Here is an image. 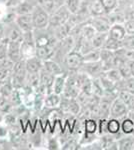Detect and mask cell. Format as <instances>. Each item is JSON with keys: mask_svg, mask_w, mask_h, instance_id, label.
I'll use <instances>...</instances> for the list:
<instances>
[{"mask_svg": "<svg viewBox=\"0 0 134 150\" xmlns=\"http://www.w3.org/2000/svg\"><path fill=\"white\" fill-rule=\"evenodd\" d=\"M107 121H108V119H107V118H99L98 132H99V134H100V135L108 134V131H107Z\"/></svg>", "mask_w": 134, "mask_h": 150, "instance_id": "40", "label": "cell"}, {"mask_svg": "<svg viewBox=\"0 0 134 150\" xmlns=\"http://www.w3.org/2000/svg\"><path fill=\"white\" fill-rule=\"evenodd\" d=\"M25 67L27 73H38L43 68V61L38 57L33 56L25 60Z\"/></svg>", "mask_w": 134, "mask_h": 150, "instance_id": "13", "label": "cell"}, {"mask_svg": "<svg viewBox=\"0 0 134 150\" xmlns=\"http://www.w3.org/2000/svg\"><path fill=\"white\" fill-rule=\"evenodd\" d=\"M61 97V95L54 92L48 93L44 99V107H46L47 109H59Z\"/></svg>", "mask_w": 134, "mask_h": 150, "instance_id": "14", "label": "cell"}, {"mask_svg": "<svg viewBox=\"0 0 134 150\" xmlns=\"http://www.w3.org/2000/svg\"><path fill=\"white\" fill-rule=\"evenodd\" d=\"M124 26H125L127 34H134V20L127 21Z\"/></svg>", "mask_w": 134, "mask_h": 150, "instance_id": "43", "label": "cell"}, {"mask_svg": "<svg viewBox=\"0 0 134 150\" xmlns=\"http://www.w3.org/2000/svg\"><path fill=\"white\" fill-rule=\"evenodd\" d=\"M132 149H134V144H133V148Z\"/></svg>", "mask_w": 134, "mask_h": 150, "instance_id": "51", "label": "cell"}, {"mask_svg": "<svg viewBox=\"0 0 134 150\" xmlns=\"http://www.w3.org/2000/svg\"><path fill=\"white\" fill-rule=\"evenodd\" d=\"M102 74L105 75L108 79H110L111 81H113L114 83H119V82H121V80H123L122 76H121L120 72H119V70L117 67H113V68H110L108 70H105V71L102 72Z\"/></svg>", "mask_w": 134, "mask_h": 150, "instance_id": "24", "label": "cell"}, {"mask_svg": "<svg viewBox=\"0 0 134 150\" xmlns=\"http://www.w3.org/2000/svg\"><path fill=\"white\" fill-rule=\"evenodd\" d=\"M89 13L92 17H98V16H104L107 11L100 0H92L91 3L89 4Z\"/></svg>", "mask_w": 134, "mask_h": 150, "instance_id": "17", "label": "cell"}, {"mask_svg": "<svg viewBox=\"0 0 134 150\" xmlns=\"http://www.w3.org/2000/svg\"><path fill=\"white\" fill-rule=\"evenodd\" d=\"M12 71L13 69L4 68V67H0V85L5 83L6 81L10 80Z\"/></svg>", "mask_w": 134, "mask_h": 150, "instance_id": "36", "label": "cell"}, {"mask_svg": "<svg viewBox=\"0 0 134 150\" xmlns=\"http://www.w3.org/2000/svg\"><path fill=\"white\" fill-rule=\"evenodd\" d=\"M64 3L65 0H38V5L49 14H52L59 9L62 5H64Z\"/></svg>", "mask_w": 134, "mask_h": 150, "instance_id": "11", "label": "cell"}, {"mask_svg": "<svg viewBox=\"0 0 134 150\" xmlns=\"http://www.w3.org/2000/svg\"><path fill=\"white\" fill-rule=\"evenodd\" d=\"M56 48L57 47H53V46L37 47L36 48V57H38L42 61L52 59L55 56Z\"/></svg>", "mask_w": 134, "mask_h": 150, "instance_id": "15", "label": "cell"}, {"mask_svg": "<svg viewBox=\"0 0 134 150\" xmlns=\"http://www.w3.org/2000/svg\"><path fill=\"white\" fill-rule=\"evenodd\" d=\"M7 0H0V3H6Z\"/></svg>", "mask_w": 134, "mask_h": 150, "instance_id": "49", "label": "cell"}, {"mask_svg": "<svg viewBox=\"0 0 134 150\" xmlns=\"http://www.w3.org/2000/svg\"><path fill=\"white\" fill-rule=\"evenodd\" d=\"M79 143L77 141L76 138H69L68 140H66V142H64L62 145V149H78L79 148Z\"/></svg>", "mask_w": 134, "mask_h": 150, "instance_id": "38", "label": "cell"}, {"mask_svg": "<svg viewBox=\"0 0 134 150\" xmlns=\"http://www.w3.org/2000/svg\"><path fill=\"white\" fill-rule=\"evenodd\" d=\"M1 98H2V95H1V93H0V100H1Z\"/></svg>", "mask_w": 134, "mask_h": 150, "instance_id": "50", "label": "cell"}, {"mask_svg": "<svg viewBox=\"0 0 134 150\" xmlns=\"http://www.w3.org/2000/svg\"><path fill=\"white\" fill-rule=\"evenodd\" d=\"M120 130H121V124L118 121L117 118L112 117L110 119H108V121H107V131H108V134L115 135L120 132Z\"/></svg>", "mask_w": 134, "mask_h": 150, "instance_id": "26", "label": "cell"}, {"mask_svg": "<svg viewBox=\"0 0 134 150\" xmlns=\"http://www.w3.org/2000/svg\"><path fill=\"white\" fill-rule=\"evenodd\" d=\"M126 35H127V32H126L125 26L121 25L119 23H115L113 25H111V27L108 31L109 37L119 41H122L125 38Z\"/></svg>", "mask_w": 134, "mask_h": 150, "instance_id": "12", "label": "cell"}, {"mask_svg": "<svg viewBox=\"0 0 134 150\" xmlns=\"http://www.w3.org/2000/svg\"><path fill=\"white\" fill-rule=\"evenodd\" d=\"M82 3H83L82 0H65L64 5L67 7V9L72 15H76L81 9Z\"/></svg>", "mask_w": 134, "mask_h": 150, "instance_id": "25", "label": "cell"}, {"mask_svg": "<svg viewBox=\"0 0 134 150\" xmlns=\"http://www.w3.org/2000/svg\"><path fill=\"white\" fill-rule=\"evenodd\" d=\"M84 62H95L100 60V49H92L83 55Z\"/></svg>", "mask_w": 134, "mask_h": 150, "instance_id": "31", "label": "cell"}, {"mask_svg": "<svg viewBox=\"0 0 134 150\" xmlns=\"http://www.w3.org/2000/svg\"><path fill=\"white\" fill-rule=\"evenodd\" d=\"M60 146L59 145V142H58V140L55 138H50L49 141H48V148L49 149H58Z\"/></svg>", "mask_w": 134, "mask_h": 150, "instance_id": "44", "label": "cell"}, {"mask_svg": "<svg viewBox=\"0 0 134 150\" xmlns=\"http://www.w3.org/2000/svg\"><path fill=\"white\" fill-rule=\"evenodd\" d=\"M32 22L34 29H45L49 26V18L50 14L46 12L41 6L35 5L32 13Z\"/></svg>", "mask_w": 134, "mask_h": 150, "instance_id": "2", "label": "cell"}, {"mask_svg": "<svg viewBox=\"0 0 134 150\" xmlns=\"http://www.w3.org/2000/svg\"><path fill=\"white\" fill-rule=\"evenodd\" d=\"M72 14L70 13V11L67 9V7L65 5H62L59 9H57L55 12H53L52 14H50L49 18V28H56L58 26L62 25L65 22H67L69 20V18L71 17Z\"/></svg>", "mask_w": 134, "mask_h": 150, "instance_id": "5", "label": "cell"}, {"mask_svg": "<svg viewBox=\"0 0 134 150\" xmlns=\"http://www.w3.org/2000/svg\"><path fill=\"white\" fill-rule=\"evenodd\" d=\"M121 130L124 134H131L134 131V122L130 118H126L121 123Z\"/></svg>", "mask_w": 134, "mask_h": 150, "instance_id": "33", "label": "cell"}, {"mask_svg": "<svg viewBox=\"0 0 134 150\" xmlns=\"http://www.w3.org/2000/svg\"><path fill=\"white\" fill-rule=\"evenodd\" d=\"M66 77H67V73H63L61 75L55 76L54 82H53L52 92L59 94V95H62L63 91H64V88H65V85H66Z\"/></svg>", "mask_w": 134, "mask_h": 150, "instance_id": "18", "label": "cell"}, {"mask_svg": "<svg viewBox=\"0 0 134 150\" xmlns=\"http://www.w3.org/2000/svg\"><path fill=\"white\" fill-rule=\"evenodd\" d=\"M124 82L122 83V90L128 91L134 94V77H129L127 79H123Z\"/></svg>", "mask_w": 134, "mask_h": 150, "instance_id": "37", "label": "cell"}, {"mask_svg": "<svg viewBox=\"0 0 134 150\" xmlns=\"http://www.w3.org/2000/svg\"><path fill=\"white\" fill-rule=\"evenodd\" d=\"M128 111V107L120 98H114L112 101L111 108H110V116L113 118H119L125 115Z\"/></svg>", "mask_w": 134, "mask_h": 150, "instance_id": "8", "label": "cell"}, {"mask_svg": "<svg viewBox=\"0 0 134 150\" xmlns=\"http://www.w3.org/2000/svg\"><path fill=\"white\" fill-rule=\"evenodd\" d=\"M25 85L36 91V89L38 88V86L40 85V73H27L25 79Z\"/></svg>", "mask_w": 134, "mask_h": 150, "instance_id": "23", "label": "cell"}, {"mask_svg": "<svg viewBox=\"0 0 134 150\" xmlns=\"http://www.w3.org/2000/svg\"><path fill=\"white\" fill-rule=\"evenodd\" d=\"M80 70L87 73L91 78H98L102 74V72L104 71L103 65H102L100 60L95 62H84Z\"/></svg>", "mask_w": 134, "mask_h": 150, "instance_id": "6", "label": "cell"}, {"mask_svg": "<svg viewBox=\"0 0 134 150\" xmlns=\"http://www.w3.org/2000/svg\"><path fill=\"white\" fill-rule=\"evenodd\" d=\"M100 1L102 2V4H103L107 13H108L109 11H111L112 9L115 8L116 4H117V0H100Z\"/></svg>", "mask_w": 134, "mask_h": 150, "instance_id": "41", "label": "cell"}, {"mask_svg": "<svg viewBox=\"0 0 134 150\" xmlns=\"http://www.w3.org/2000/svg\"><path fill=\"white\" fill-rule=\"evenodd\" d=\"M22 1L23 0H7L5 5H6V7H8V8H13V7L18 5V4L21 3Z\"/></svg>", "mask_w": 134, "mask_h": 150, "instance_id": "45", "label": "cell"}, {"mask_svg": "<svg viewBox=\"0 0 134 150\" xmlns=\"http://www.w3.org/2000/svg\"><path fill=\"white\" fill-rule=\"evenodd\" d=\"M21 54H22L23 60L36 56V46L35 41H34L33 31L23 33V39L22 43H21Z\"/></svg>", "mask_w": 134, "mask_h": 150, "instance_id": "4", "label": "cell"}, {"mask_svg": "<svg viewBox=\"0 0 134 150\" xmlns=\"http://www.w3.org/2000/svg\"><path fill=\"white\" fill-rule=\"evenodd\" d=\"M27 75V70L25 67V60H20L14 64L10 81L14 88L18 89L25 85V79Z\"/></svg>", "mask_w": 134, "mask_h": 150, "instance_id": "1", "label": "cell"}, {"mask_svg": "<svg viewBox=\"0 0 134 150\" xmlns=\"http://www.w3.org/2000/svg\"><path fill=\"white\" fill-rule=\"evenodd\" d=\"M14 87L12 85L11 81L8 80L6 81L5 83L1 84L0 85V93H1L2 97H6V98H9L10 97V95L12 94V92L14 91Z\"/></svg>", "mask_w": 134, "mask_h": 150, "instance_id": "32", "label": "cell"}, {"mask_svg": "<svg viewBox=\"0 0 134 150\" xmlns=\"http://www.w3.org/2000/svg\"><path fill=\"white\" fill-rule=\"evenodd\" d=\"M92 94L100 98L105 94V91H104L103 87L101 85L99 78H92Z\"/></svg>", "mask_w": 134, "mask_h": 150, "instance_id": "30", "label": "cell"}, {"mask_svg": "<svg viewBox=\"0 0 134 150\" xmlns=\"http://www.w3.org/2000/svg\"><path fill=\"white\" fill-rule=\"evenodd\" d=\"M27 1H29L30 3L34 4V5H37V4H38V0H27Z\"/></svg>", "mask_w": 134, "mask_h": 150, "instance_id": "48", "label": "cell"}, {"mask_svg": "<svg viewBox=\"0 0 134 150\" xmlns=\"http://www.w3.org/2000/svg\"><path fill=\"white\" fill-rule=\"evenodd\" d=\"M15 24L20 28V30L23 33L32 32L34 30L31 14H20V15H17L15 18Z\"/></svg>", "mask_w": 134, "mask_h": 150, "instance_id": "7", "label": "cell"}, {"mask_svg": "<svg viewBox=\"0 0 134 150\" xmlns=\"http://www.w3.org/2000/svg\"><path fill=\"white\" fill-rule=\"evenodd\" d=\"M6 36V28H5V24L0 21V40L2 38H4Z\"/></svg>", "mask_w": 134, "mask_h": 150, "instance_id": "46", "label": "cell"}, {"mask_svg": "<svg viewBox=\"0 0 134 150\" xmlns=\"http://www.w3.org/2000/svg\"><path fill=\"white\" fill-rule=\"evenodd\" d=\"M90 23L93 25L97 32H108L111 27L110 20L104 16H98V17H92L90 19Z\"/></svg>", "mask_w": 134, "mask_h": 150, "instance_id": "10", "label": "cell"}, {"mask_svg": "<svg viewBox=\"0 0 134 150\" xmlns=\"http://www.w3.org/2000/svg\"><path fill=\"white\" fill-rule=\"evenodd\" d=\"M122 46L127 51H134V34H127L122 40Z\"/></svg>", "mask_w": 134, "mask_h": 150, "instance_id": "34", "label": "cell"}, {"mask_svg": "<svg viewBox=\"0 0 134 150\" xmlns=\"http://www.w3.org/2000/svg\"><path fill=\"white\" fill-rule=\"evenodd\" d=\"M118 97L127 105L128 108H134V94L125 90H121L118 93Z\"/></svg>", "mask_w": 134, "mask_h": 150, "instance_id": "28", "label": "cell"}, {"mask_svg": "<svg viewBox=\"0 0 134 150\" xmlns=\"http://www.w3.org/2000/svg\"><path fill=\"white\" fill-rule=\"evenodd\" d=\"M117 68L123 79H127L129 77H132L130 72V68H129V65L127 63V59H121L117 65Z\"/></svg>", "mask_w": 134, "mask_h": 150, "instance_id": "29", "label": "cell"}, {"mask_svg": "<svg viewBox=\"0 0 134 150\" xmlns=\"http://www.w3.org/2000/svg\"><path fill=\"white\" fill-rule=\"evenodd\" d=\"M63 63L69 71L80 70L84 63L83 55L77 50H71L63 57Z\"/></svg>", "mask_w": 134, "mask_h": 150, "instance_id": "3", "label": "cell"}, {"mask_svg": "<svg viewBox=\"0 0 134 150\" xmlns=\"http://www.w3.org/2000/svg\"><path fill=\"white\" fill-rule=\"evenodd\" d=\"M83 130L85 136H92L98 131V122L92 117L86 118L83 122Z\"/></svg>", "mask_w": 134, "mask_h": 150, "instance_id": "19", "label": "cell"}, {"mask_svg": "<svg viewBox=\"0 0 134 150\" xmlns=\"http://www.w3.org/2000/svg\"><path fill=\"white\" fill-rule=\"evenodd\" d=\"M9 128L5 124H0V139H6L9 134Z\"/></svg>", "mask_w": 134, "mask_h": 150, "instance_id": "42", "label": "cell"}, {"mask_svg": "<svg viewBox=\"0 0 134 150\" xmlns=\"http://www.w3.org/2000/svg\"><path fill=\"white\" fill-rule=\"evenodd\" d=\"M34 7H35L34 4L30 3L27 0H23L21 3H19L15 7H13V9L17 15H20V14H31Z\"/></svg>", "mask_w": 134, "mask_h": 150, "instance_id": "21", "label": "cell"}, {"mask_svg": "<svg viewBox=\"0 0 134 150\" xmlns=\"http://www.w3.org/2000/svg\"><path fill=\"white\" fill-rule=\"evenodd\" d=\"M8 45H9V39L6 37V36L0 40V59L7 58Z\"/></svg>", "mask_w": 134, "mask_h": 150, "instance_id": "35", "label": "cell"}, {"mask_svg": "<svg viewBox=\"0 0 134 150\" xmlns=\"http://www.w3.org/2000/svg\"><path fill=\"white\" fill-rule=\"evenodd\" d=\"M21 43H22V41H9L7 57H8L12 62H14V63L22 60Z\"/></svg>", "mask_w": 134, "mask_h": 150, "instance_id": "9", "label": "cell"}, {"mask_svg": "<svg viewBox=\"0 0 134 150\" xmlns=\"http://www.w3.org/2000/svg\"><path fill=\"white\" fill-rule=\"evenodd\" d=\"M102 48H104V49L111 50V51H117V50L121 49V48H123L122 41L113 39V38H111V37H109V36H108Z\"/></svg>", "mask_w": 134, "mask_h": 150, "instance_id": "27", "label": "cell"}, {"mask_svg": "<svg viewBox=\"0 0 134 150\" xmlns=\"http://www.w3.org/2000/svg\"><path fill=\"white\" fill-rule=\"evenodd\" d=\"M40 73V83L43 84L46 88H47L48 93L52 92V88H53V82H54L55 76L52 74H50L49 72H47L44 69H41Z\"/></svg>", "mask_w": 134, "mask_h": 150, "instance_id": "20", "label": "cell"}, {"mask_svg": "<svg viewBox=\"0 0 134 150\" xmlns=\"http://www.w3.org/2000/svg\"><path fill=\"white\" fill-rule=\"evenodd\" d=\"M127 63L129 65V68H130L131 75L134 77V58H132V59H127Z\"/></svg>", "mask_w": 134, "mask_h": 150, "instance_id": "47", "label": "cell"}, {"mask_svg": "<svg viewBox=\"0 0 134 150\" xmlns=\"http://www.w3.org/2000/svg\"><path fill=\"white\" fill-rule=\"evenodd\" d=\"M43 69L46 70L47 72H49L50 74L54 75V76H57V75H61L63 73H65L63 68L60 66V64L57 63V62L54 61V60H52V59L43 61Z\"/></svg>", "mask_w": 134, "mask_h": 150, "instance_id": "16", "label": "cell"}, {"mask_svg": "<svg viewBox=\"0 0 134 150\" xmlns=\"http://www.w3.org/2000/svg\"><path fill=\"white\" fill-rule=\"evenodd\" d=\"M133 144H134V140L131 138H124V139H121L120 141L118 142L119 149H123V150L132 149Z\"/></svg>", "mask_w": 134, "mask_h": 150, "instance_id": "39", "label": "cell"}, {"mask_svg": "<svg viewBox=\"0 0 134 150\" xmlns=\"http://www.w3.org/2000/svg\"><path fill=\"white\" fill-rule=\"evenodd\" d=\"M107 37H108V32H96V34L93 36L90 43L94 49H101L105 43Z\"/></svg>", "mask_w": 134, "mask_h": 150, "instance_id": "22", "label": "cell"}]
</instances>
